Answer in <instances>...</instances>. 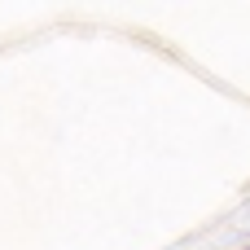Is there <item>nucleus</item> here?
I'll return each instance as SVG.
<instances>
[]
</instances>
